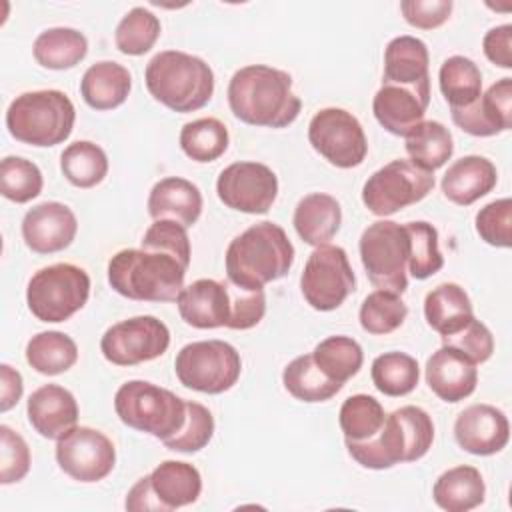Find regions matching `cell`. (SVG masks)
<instances>
[{
  "mask_svg": "<svg viewBox=\"0 0 512 512\" xmlns=\"http://www.w3.org/2000/svg\"><path fill=\"white\" fill-rule=\"evenodd\" d=\"M228 104L238 120L264 128L290 126L302 108L292 90V76L266 64H250L232 74Z\"/></svg>",
  "mask_w": 512,
  "mask_h": 512,
  "instance_id": "cell-1",
  "label": "cell"
},
{
  "mask_svg": "<svg viewBox=\"0 0 512 512\" xmlns=\"http://www.w3.org/2000/svg\"><path fill=\"white\" fill-rule=\"evenodd\" d=\"M362 468L388 470L400 462H416L434 442V422L420 406H402L386 414L382 428L360 442L344 440Z\"/></svg>",
  "mask_w": 512,
  "mask_h": 512,
  "instance_id": "cell-2",
  "label": "cell"
},
{
  "mask_svg": "<svg viewBox=\"0 0 512 512\" xmlns=\"http://www.w3.org/2000/svg\"><path fill=\"white\" fill-rule=\"evenodd\" d=\"M294 246L284 228L264 220L238 234L226 248V276L232 284L258 290L288 274Z\"/></svg>",
  "mask_w": 512,
  "mask_h": 512,
  "instance_id": "cell-3",
  "label": "cell"
},
{
  "mask_svg": "<svg viewBox=\"0 0 512 512\" xmlns=\"http://www.w3.org/2000/svg\"><path fill=\"white\" fill-rule=\"evenodd\" d=\"M186 270L188 266L172 254L124 248L108 262V282L114 292L128 300L176 302L184 288Z\"/></svg>",
  "mask_w": 512,
  "mask_h": 512,
  "instance_id": "cell-4",
  "label": "cell"
},
{
  "mask_svg": "<svg viewBox=\"0 0 512 512\" xmlns=\"http://www.w3.org/2000/svg\"><path fill=\"white\" fill-rule=\"evenodd\" d=\"M144 82L154 100L180 114L200 110L214 94L212 68L200 56L182 50L154 54L146 64Z\"/></svg>",
  "mask_w": 512,
  "mask_h": 512,
  "instance_id": "cell-5",
  "label": "cell"
},
{
  "mask_svg": "<svg viewBox=\"0 0 512 512\" xmlns=\"http://www.w3.org/2000/svg\"><path fill=\"white\" fill-rule=\"evenodd\" d=\"M76 108L62 90H32L16 96L6 110V128L18 142L46 148L68 140Z\"/></svg>",
  "mask_w": 512,
  "mask_h": 512,
  "instance_id": "cell-6",
  "label": "cell"
},
{
  "mask_svg": "<svg viewBox=\"0 0 512 512\" xmlns=\"http://www.w3.org/2000/svg\"><path fill=\"white\" fill-rule=\"evenodd\" d=\"M114 410L128 428L164 442L182 428L186 400L158 384L128 380L114 394Z\"/></svg>",
  "mask_w": 512,
  "mask_h": 512,
  "instance_id": "cell-7",
  "label": "cell"
},
{
  "mask_svg": "<svg viewBox=\"0 0 512 512\" xmlns=\"http://www.w3.org/2000/svg\"><path fill=\"white\" fill-rule=\"evenodd\" d=\"M90 296V276L84 268L58 262L32 274L26 304L40 322H64L84 308Z\"/></svg>",
  "mask_w": 512,
  "mask_h": 512,
  "instance_id": "cell-8",
  "label": "cell"
},
{
  "mask_svg": "<svg viewBox=\"0 0 512 512\" xmlns=\"http://www.w3.org/2000/svg\"><path fill=\"white\" fill-rule=\"evenodd\" d=\"M368 280L378 290L402 294L408 288L410 238L406 226L392 220L372 222L358 242Z\"/></svg>",
  "mask_w": 512,
  "mask_h": 512,
  "instance_id": "cell-9",
  "label": "cell"
},
{
  "mask_svg": "<svg viewBox=\"0 0 512 512\" xmlns=\"http://www.w3.org/2000/svg\"><path fill=\"white\" fill-rule=\"evenodd\" d=\"M174 370L182 386L202 394H222L238 382L242 358L224 340H198L180 348Z\"/></svg>",
  "mask_w": 512,
  "mask_h": 512,
  "instance_id": "cell-10",
  "label": "cell"
},
{
  "mask_svg": "<svg viewBox=\"0 0 512 512\" xmlns=\"http://www.w3.org/2000/svg\"><path fill=\"white\" fill-rule=\"evenodd\" d=\"M200 492L202 476L196 466L164 460L128 490L124 506L132 512H172L194 504Z\"/></svg>",
  "mask_w": 512,
  "mask_h": 512,
  "instance_id": "cell-11",
  "label": "cell"
},
{
  "mask_svg": "<svg viewBox=\"0 0 512 512\" xmlns=\"http://www.w3.org/2000/svg\"><path fill=\"white\" fill-rule=\"evenodd\" d=\"M434 188V172L398 158L378 168L362 186V202L374 216H390L424 200Z\"/></svg>",
  "mask_w": 512,
  "mask_h": 512,
  "instance_id": "cell-12",
  "label": "cell"
},
{
  "mask_svg": "<svg viewBox=\"0 0 512 512\" xmlns=\"http://www.w3.org/2000/svg\"><path fill=\"white\" fill-rule=\"evenodd\" d=\"M354 286V270L344 248L324 244L312 250L300 276V290L314 310H336L354 292Z\"/></svg>",
  "mask_w": 512,
  "mask_h": 512,
  "instance_id": "cell-13",
  "label": "cell"
},
{
  "mask_svg": "<svg viewBox=\"0 0 512 512\" xmlns=\"http://www.w3.org/2000/svg\"><path fill=\"white\" fill-rule=\"evenodd\" d=\"M312 148L336 168L360 166L368 152V140L360 120L344 108H322L308 124Z\"/></svg>",
  "mask_w": 512,
  "mask_h": 512,
  "instance_id": "cell-14",
  "label": "cell"
},
{
  "mask_svg": "<svg viewBox=\"0 0 512 512\" xmlns=\"http://www.w3.org/2000/svg\"><path fill=\"white\" fill-rule=\"evenodd\" d=\"M170 330L156 316H134L112 324L100 338L102 356L116 366H136L162 356Z\"/></svg>",
  "mask_w": 512,
  "mask_h": 512,
  "instance_id": "cell-15",
  "label": "cell"
},
{
  "mask_svg": "<svg viewBox=\"0 0 512 512\" xmlns=\"http://www.w3.org/2000/svg\"><path fill=\"white\" fill-rule=\"evenodd\" d=\"M56 462L76 482H100L116 464L112 440L90 426H76L56 440Z\"/></svg>",
  "mask_w": 512,
  "mask_h": 512,
  "instance_id": "cell-16",
  "label": "cell"
},
{
  "mask_svg": "<svg viewBox=\"0 0 512 512\" xmlns=\"http://www.w3.org/2000/svg\"><path fill=\"white\" fill-rule=\"evenodd\" d=\"M220 202L244 214H266L278 196V178L262 162H232L216 180Z\"/></svg>",
  "mask_w": 512,
  "mask_h": 512,
  "instance_id": "cell-17",
  "label": "cell"
},
{
  "mask_svg": "<svg viewBox=\"0 0 512 512\" xmlns=\"http://www.w3.org/2000/svg\"><path fill=\"white\" fill-rule=\"evenodd\" d=\"M76 232L78 220L62 202L36 204L22 218V238L36 254H54L68 248Z\"/></svg>",
  "mask_w": 512,
  "mask_h": 512,
  "instance_id": "cell-18",
  "label": "cell"
},
{
  "mask_svg": "<svg viewBox=\"0 0 512 512\" xmlns=\"http://www.w3.org/2000/svg\"><path fill=\"white\" fill-rule=\"evenodd\" d=\"M454 438L462 450L474 456H492L508 444L510 424L506 414L496 406L472 404L458 414Z\"/></svg>",
  "mask_w": 512,
  "mask_h": 512,
  "instance_id": "cell-19",
  "label": "cell"
},
{
  "mask_svg": "<svg viewBox=\"0 0 512 512\" xmlns=\"http://www.w3.org/2000/svg\"><path fill=\"white\" fill-rule=\"evenodd\" d=\"M182 320L200 330L228 328L232 314V298L228 280L200 278L184 286L176 298Z\"/></svg>",
  "mask_w": 512,
  "mask_h": 512,
  "instance_id": "cell-20",
  "label": "cell"
},
{
  "mask_svg": "<svg viewBox=\"0 0 512 512\" xmlns=\"http://www.w3.org/2000/svg\"><path fill=\"white\" fill-rule=\"evenodd\" d=\"M454 124L472 136H496L512 126V78H500L466 108L450 110Z\"/></svg>",
  "mask_w": 512,
  "mask_h": 512,
  "instance_id": "cell-21",
  "label": "cell"
},
{
  "mask_svg": "<svg viewBox=\"0 0 512 512\" xmlns=\"http://www.w3.org/2000/svg\"><path fill=\"white\" fill-rule=\"evenodd\" d=\"M478 364L460 350L442 344L426 360V382L430 390L444 402H460L468 398L478 384Z\"/></svg>",
  "mask_w": 512,
  "mask_h": 512,
  "instance_id": "cell-22",
  "label": "cell"
},
{
  "mask_svg": "<svg viewBox=\"0 0 512 512\" xmlns=\"http://www.w3.org/2000/svg\"><path fill=\"white\" fill-rule=\"evenodd\" d=\"M30 426L48 440H60L78 424V402L74 394L60 384L36 388L26 404Z\"/></svg>",
  "mask_w": 512,
  "mask_h": 512,
  "instance_id": "cell-23",
  "label": "cell"
},
{
  "mask_svg": "<svg viewBox=\"0 0 512 512\" xmlns=\"http://www.w3.org/2000/svg\"><path fill=\"white\" fill-rule=\"evenodd\" d=\"M428 104L430 90L382 84V88L374 94L372 112L384 130L394 136H406L424 120Z\"/></svg>",
  "mask_w": 512,
  "mask_h": 512,
  "instance_id": "cell-24",
  "label": "cell"
},
{
  "mask_svg": "<svg viewBox=\"0 0 512 512\" xmlns=\"http://www.w3.org/2000/svg\"><path fill=\"white\" fill-rule=\"evenodd\" d=\"M430 54L426 44L416 36H396L384 50V80L382 84H394L414 90H430L428 74Z\"/></svg>",
  "mask_w": 512,
  "mask_h": 512,
  "instance_id": "cell-25",
  "label": "cell"
},
{
  "mask_svg": "<svg viewBox=\"0 0 512 512\" xmlns=\"http://www.w3.org/2000/svg\"><path fill=\"white\" fill-rule=\"evenodd\" d=\"M146 208L154 220H176L190 228L202 214V192L186 178L166 176L152 186Z\"/></svg>",
  "mask_w": 512,
  "mask_h": 512,
  "instance_id": "cell-26",
  "label": "cell"
},
{
  "mask_svg": "<svg viewBox=\"0 0 512 512\" xmlns=\"http://www.w3.org/2000/svg\"><path fill=\"white\" fill-rule=\"evenodd\" d=\"M496 180V166L488 158L468 154L448 166L440 186L450 202L458 206H470L486 196L496 186Z\"/></svg>",
  "mask_w": 512,
  "mask_h": 512,
  "instance_id": "cell-27",
  "label": "cell"
},
{
  "mask_svg": "<svg viewBox=\"0 0 512 512\" xmlns=\"http://www.w3.org/2000/svg\"><path fill=\"white\" fill-rule=\"evenodd\" d=\"M292 224L298 236L318 248L328 244L342 224V208L340 202L324 192H312L298 200L294 208Z\"/></svg>",
  "mask_w": 512,
  "mask_h": 512,
  "instance_id": "cell-28",
  "label": "cell"
},
{
  "mask_svg": "<svg viewBox=\"0 0 512 512\" xmlns=\"http://www.w3.org/2000/svg\"><path fill=\"white\" fill-rule=\"evenodd\" d=\"M132 88V76L126 66L114 60H102L92 64L82 80V100L94 110H112L126 102Z\"/></svg>",
  "mask_w": 512,
  "mask_h": 512,
  "instance_id": "cell-29",
  "label": "cell"
},
{
  "mask_svg": "<svg viewBox=\"0 0 512 512\" xmlns=\"http://www.w3.org/2000/svg\"><path fill=\"white\" fill-rule=\"evenodd\" d=\"M424 318L432 330L450 336L462 330L472 318V302L466 290L454 282H442L424 298Z\"/></svg>",
  "mask_w": 512,
  "mask_h": 512,
  "instance_id": "cell-30",
  "label": "cell"
},
{
  "mask_svg": "<svg viewBox=\"0 0 512 512\" xmlns=\"http://www.w3.org/2000/svg\"><path fill=\"white\" fill-rule=\"evenodd\" d=\"M486 484L478 468L460 464L442 472L432 488L434 502L446 512H468L484 502Z\"/></svg>",
  "mask_w": 512,
  "mask_h": 512,
  "instance_id": "cell-31",
  "label": "cell"
},
{
  "mask_svg": "<svg viewBox=\"0 0 512 512\" xmlns=\"http://www.w3.org/2000/svg\"><path fill=\"white\" fill-rule=\"evenodd\" d=\"M32 54L36 62L48 70H68L86 58L88 40L76 28L54 26L36 36Z\"/></svg>",
  "mask_w": 512,
  "mask_h": 512,
  "instance_id": "cell-32",
  "label": "cell"
},
{
  "mask_svg": "<svg viewBox=\"0 0 512 512\" xmlns=\"http://www.w3.org/2000/svg\"><path fill=\"white\" fill-rule=\"evenodd\" d=\"M404 138L410 162L428 172L442 168L454 152L452 134L438 120H422Z\"/></svg>",
  "mask_w": 512,
  "mask_h": 512,
  "instance_id": "cell-33",
  "label": "cell"
},
{
  "mask_svg": "<svg viewBox=\"0 0 512 512\" xmlns=\"http://www.w3.org/2000/svg\"><path fill=\"white\" fill-rule=\"evenodd\" d=\"M78 360L76 342L58 330H46L32 336L26 344V362L44 376H56L70 370Z\"/></svg>",
  "mask_w": 512,
  "mask_h": 512,
  "instance_id": "cell-34",
  "label": "cell"
},
{
  "mask_svg": "<svg viewBox=\"0 0 512 512\" xmlns=\"http://www.w3.org/2000/svg\"><path fill=\"white\" fill-rule=\"evenodd\" d=\"M284 388L300 402H326L336 396L342 384L330 380L314 362L312 352L296 356L282 372Z\"/></svg>",
  "mask_w": 512,
  "mask_h": 512,
  "instance_id": "cell-35",
  "label": "cell"
},
{
  "mask_svg": "<svg viewBox=\"0 0 512 512\" xmlns=\"http://www.w3.org/2000/svg\"><path fill=\"white\" fill-rule=\"evenodd\" d=\"M438 84L450 110L466 108L482 94V72L466 56H450L442 62Z\"/></svg>",
  "mask_w": 512,
  "mask_h": 512,
  "instance_id": "cell-36",
  "label": "cell"
},
{
  "mask_svg": "<svg viewBox=\"0 0 512 512\" xmlns=\"http://www.w3.org/2000/svg\"><path fill=\"white\" fill-rule=\"evenodd\" d=\"M60 170L72 186L92 188L106 178L108 156L98 144L90 140H76L62 150Z\"/></svg>",
  "mask_w": 512,
  "mask_h": 512,
  "instance_id": "cell-37",
  "label": "cell"
},
{
  "mask_svg": "<svg viewBox=\"0 0 512 512\" xmlns=\"http://www.w3.org/2000/svg\"><path fill=\"white\" fill-rule=\"evenodd\" d=\"M316 366L334 382H348L358 374L364 362L362 346L350 336H328L312 350Z\"/></svg>",
  "mask_w": 512,
  "mask_h": 512,
  "instance_id": "cell-38",
  "label": "cell"
},
{
  "mask_svg": "<svg viewBox=\"0 0 512 512\" xmlns=\"http://www.w3.org/2000/svg\"><path fill=\"white\" fill-rule=\"evenodd\" d=\"M372 382L384 396H406L420 380V368L414 356L406 352H384L374 358L370 368Z\"/></svg>",
  "mask_w": 512,
  "mask_h": 512,
  "instance_id": "cell-39",
  "label": "cell"
},
{
  "mask_svg": "<svg viewBox=\"0 0 512 512\" xmlns=\"http://www.w3.org/2000/svg\"><path fill=\"white\" fill-rule=\"evenodd\" d=\"M228 128L218 118H198L180 130V148L194 162H214L228 150Z\"/></svg>",
  "mask_w": 512,
  "mask_h": 512,
  "instance_id": "cell-40",
  "label": "cell"
},
{
  "mask_svg": "<svg viewBox=\"0 0 512 512\" xmlns=\"http://www.w3.org/2000/svg\"><path fill=\"white\" fill-rule=\"evenodd\" d=\"M160 32L162 26L158 16L144 6H134L118 22L114 42L122 54L142 56L156 44Z\"/></svg>",
  "mask_w": 512,
  "mask_h": 512,
  "instance_id": "cell-41",
  "label": "cell"
},
{
  "mask_svg": "<svg viewBox=\"0 0 512 512\" xmlns=\"http://www.w3.org/2000/svg\"><path fill=\"white\" fill-rule=\"evenodd\" d=\"M408 316V306L400 298V294L388 290L370 292L360 306V326L368 334L384 336L394 332L404 324Z\"/></svg>",
  "mask_w": 512,
  "mask_h": 512,
  "instance_id": "cell-42",
  "label": "cell"
},
{
  "mask_svg": "<svg viewBox=\"0 0 512 512\" xmlns=\"http://www.w3.org/2000/svg\"><path fill=\"white\" fill-rule=\"evenodd\" d=\"M386 412L382 404L368 394H354L340 406L338 422L344 432V440L360 442L374 436L384 424Z\"/></svg>",
  "mask_w": 512,
  "mask_h": 512,
  "instance_id": "cell-43",
  "label": "cell"
},
{
  "mask_svg": "<svg viewBox=\"0 0 512 512\" xmlns=\"http://www.w3.org/2000/svg\"><path fill=\"white\" fill-rule=\"evenodd\" d=\"M410 238V258L408 272L416 280H426L440 272L444 266V256L438 248V230L424 220L404 224Z\"/></svg>",
  "mask_w": 512,
  "mask_h": 512,
  "instance_id": "cell-44",
  "label": "cell"
},
{
  "mask_svg": "<svg viewBox=\"0 0 512 512\" xmlns=\"http://www.w3.org/2000/svg\"><path fill=\"white\" fill-rule=\"evenodd\" d=\"M44 186L40 168L22 156H6L0 162V192L4 198L26 204L34 200Z\"/></svg>",
  "mask_w": 512,
  "mask_h": 512,
  "instance_id": "cell-45",
  "label": "cell"
},
{
  "mask_svg": "<svg viewBox=\"0 0 512 512\" xmlns=\"http://www.w3.org/2000/svg\"><path fill=\"white\" fill-rule=\"evenodd\" d=\"M214 436V416L212 412L194 400H186V418L182 428L164 440V446L174 452L192 454L208 446Z\"/></svg>",
  "mask_w": 512,
  "mask_h": 512,
  "instance_id": "cell-46",
  "label": "cell"
},
{
  "mask_svg": "<svg viewBox=\"0 0 512 512\" xmlns=\"http://www.w3.org/2000/svg\"><path fill=\"white\" fill-rule=\"evenodd\" d=\"M478 236L496 248L512 244V200L500 198L478 210L474 220Z\"/></svg>",
  "mask_w": 512,
  "mask_h": 512,
  "instance_id": "cell-47",
  "label": "cell"
},
{
  "mask_svg": "<svg viewBox=\"0 0 512 512\" xmlns=\"http://www.w3.org/2000/svg\"><path fill=\"white\" fill-rule=\"evenodd\" d=\"M140 248L172 254L184 266H190V238L186 226L176 220H154L144 232Z\"/></svg>",
  "mask_w": 512,
  "mask_h": 512,
  "instance_id": "cell-48",
  "label": "cell"
},
{
  "mask_svg": "<svg viewBox=\"0 0 512 512\" xmlns=\"http://www.w3.org/2000/svg\"><path fill=\"white\" fill-rule=\"evenodd\" d=\"M0 484L20 482L30 470V448L10 426H0Z\"/></svg>",
  "mask_w": 512,
  "mask_h": 512,
  "instance_id": "cell-49",
  "label": "cell"
},
{
  "mask_svg": "<svg viewBox=\"0 0 512 512\" xmlns=\"http://www.w3.org/2000/svg\"><path fill=\"white\" fill-rule=\"evenodd\" d=\"M442 344L460 350L474 364L486 362L492 356V352H494L492 332L488 330L486 324H482L476 318H472L462 330H458V332H454L450 336H442Z\"/></svg>",
  "mask_w": 512,
  "mask_h": 512,
  "instance_id": "cell-50",
  "label": "cell"
},
{
  "mask_svg": "<svg viewBox=\"0 0 512 512\" xmlns=\"http://www.w3.org/2000/svg\"><path fill=\"white\" fill-rule=\"evenodd\" d=\"M228 286H230V298H232V314H230L228 328L232 330L254 328L266 314L264 288L248 290L232 284L230 280H228Z\"/></svg>",
  "mask_w": 512,
  "mask_h": 512,
  "instance_id": "cell-51",
  "label": "cell"
},
{
  "mask_svg": "<svg viewBox=\"0 0 512 512\" xmlns=\"http://www.w3.org/2000/svg\"><path fill=\"white\" fill-rule=\"evenodd\" d=\"M452 0H404L400 12L404 20L420 30H432L442 26L452 14Z\"/></svg>",
  "mask_w": 512,
  "mask_h": 512,
  "instance_id": "cell-52",
  "label": "cell"
},
{
  "mask_svg": "<svg viewBox=\"0 0 512 512\" xmlns=\"http://www.w3.org/2000/svg\"><path fill=\"white\" fill-rule=\"evenodd\" d=\"M482 48L486 58L498 68H512V26L500 24L484 34Z\"/></svg>",
  "mask_w": 512,
  "mask_h": 512,
  "instance_id": "cell-53",
  "label": "cell"
},
{
  "mask_svg": "<svg viewBox=\"0 0 512 512\" xmlns=\"http://www.w3.org/2000/svg\"><path fill=\"white\" fill-rule=\"evenodd\" d=\"M24 392V382L18 370L10 364L0 366V412H8L12 406L18 404Z\"/></svg>",
  "mask_w": 512,
  "mask_h": 512,
  "instance_id": "cell-54",
  "label": "cell"
}]
</instances>
